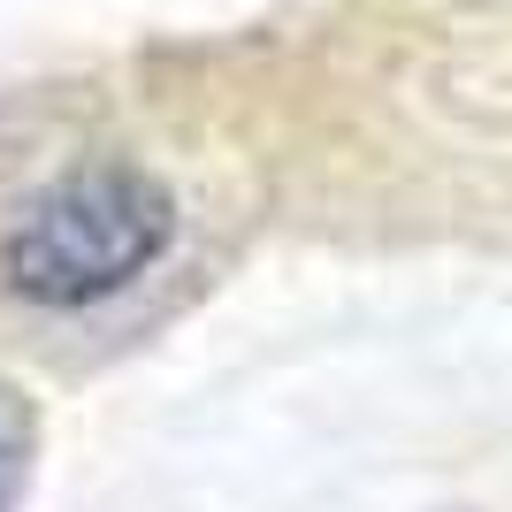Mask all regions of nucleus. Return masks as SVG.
Listing matches in <instances>:
<instances>
[{"label":"nucleus","instance_id":"1","mask_svg":"<svg viewBox=\"0 0 512 512\" xmlns=\"http://www.w3.org/2000/svg\"><path fill=\"white\" fill-rule=\"evenodd\" d=\"M169 237L176 199L161 192V176H146L138 161H85L16 207L0 237V283L23 306L85 314L123 299L146 268H161Z\"/></svg>","mask_w":512,"mask_h":512},{"label":"nucleus","instance_id":"2","mask_svg":"<svg viewBox=\"0 0 512 512\" xmlns=\"http://www.w3.org/2000/svg\"><path fill=\"white\" fill-rule=\"evenodd\" d=\"M16 490H23V428L0 406V512H16Z\"/></svg>","mask_w":512,"mask_h":512}]
</instances>
